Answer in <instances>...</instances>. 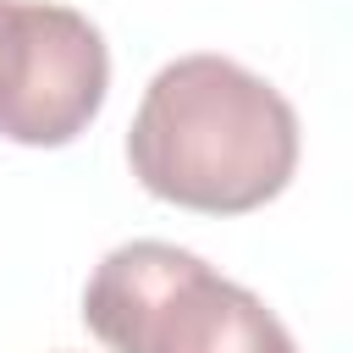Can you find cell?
I'll return each mask as SVG.
<instances>
[{
  "mask_svg": "<svg viewBox=\"0 0 353 353\" xmlns=\"http://www.w3.org/2000/svg\"><path fill=\"white\" fill-rule=\"evenodd\" d=\"M127 165L143 193L176 210L248 215L298 171V110L226 55H176L132 110Z\"/></svg>",
  "mask_w": 353,
  "mask_h": 353,
  "instance_id": "6da1fadb",
  "label": "cell"
},
{
  "mask_svg": "<svg viewBox=\"0 0 353 353\" xmlns=\"http://www.w3.org/2000/svg\"><path fill=\"white\" fill-rule=\"evenodd\" d=\"M83 325L110 353H298L265 298L160 237L121 243L94 265Z\"/></svg>",
  "mask_w": 353,
  "mask_h": 353,
  "instance_id": "7a4b0ae2",
  "label": "cell"
},
{
  "mask_svg": "<svg viewBox=\"0 0 353 353\" xmlns=\"http://www.w3.org/2000/svg\"><path fill=\"white\" fill-rule=\"evenodd\" d=\"M110 94L105 33L55 0H0V138L66 149Z\"/></svg>",
  "mask_w": 353,
  "mask_h": 353,
  "instance_id": "3957f363",
  "label": "cell"
}]
</instances>
